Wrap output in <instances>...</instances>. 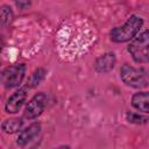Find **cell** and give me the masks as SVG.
Returning a JSON list of instances; mask_svg holds the SVG:
<instances>
[{
	"instance_id": "obj_6",
	"label": "cell",
	"mask_w": 149,
	"mask_h": 149,
	"mask_svg": "<svg viewBox=\"0 0 149 149\" xmlns=\"http://www.w3.org/2000/svg\"><path fill=\"white\" fill-rule=\"evenodd\" d=\"M45 102H47V95L42 92L35 94L29 102L26 105L24 112H23V119L27 120H34L37 116H40L42 114V112L44 111L45 107Z\"/></svg>"
},
{
	"instance_id": "obj_11",
	"label": "cell",
	"mask_w": 149,
	"mask_h": 149,
	"mask_svg": "<svg viewBox=\"0 0 149 149\" xmlns=\"http://www.w3.org/2000/svg\"><path fill=\"white\" fill-rule=\"evenodd\" d=\"M22 125H23V121L21 118H10V119H6L1 123V129L6 134H14L21 130Z\"/></svg>"
},
{
	"instance_id": "obj_4",
	"label": "cell",
	"mask_w": 149,
	"mask_h": 149,
	"mask_svg": "<svg viewBox=\"0 0 149 149\" xmlns=\"http://www.w3.org/2000/svg\"><path fill=\"white\" fill-rule=\"evenodd\" d=\"M120 78L127 86H130L133 88H143L148 85L146 72L127 63L123 64L120 69Z\"/></svg>"
},
{
	"instance_id": "obj_8",
	"label": "cell",
	"mask_w": 149,
	"mask_h": 149,
	"mask_svg": "<svg viewBox=\"0 0 149 149\" xmlns=\"http://www.w3.org/2000/svg\"><path fill=\"white\" fill-rule=\"evenodd\" d=\"M116 57L114 52H105L104 55L99 56L94 62V69L99 73H107L112 71L115 66Z\"/></svg>"
},
{
	"instance_id": "obj_15",
	"label": "cell",
	"mask_w": 149,
	"mask_h": 149,
	"mask_svg": "<svg viewBox=\"0 0 149 149\" xmlns=\"http://www.w3.org/2000/svg\"><path fill=\"white\" fill-rule=\"evenodd\" d=\"M14 2L20 9H26L30 6V0H14Z\"/></svg>"
},
{
	"instance_id": "obj_7",
	"label": "cell",
	"mask_w": 149,
	"mask_h": 149,
	"mask_svg": "<svg viewBox=\"0 0 149 149\" xmlns=\"http://www.w3.org/2000/svg\"><path fill=\"white\" fill-rule=\"evenodd\" d=\"M27 93H28V86L21 87L17 91H15L8 98V100L5 105V111L9 114L17 113L21 109V107L23 106V104L27 99Z\"/></svg>"
},
{
	"instance_id": "obj_12",
	"label": "cell",
	"mask_w": 149,
	"mask_h": 149,
	"mask_svg": "<svg viewBox=\"0 0 149 149\" xmlns=\"http://www.w3.org/2000/svg\"><path fill=\"white\" fill-rule=\"evenodd\" d=\"M45 74H47V71H45L43 68L36 69V70L33 72L31 77H30L29 86H30V87H36V86H38V85L42 83V80L45 78Z\"/></svg>"
},
{
	"instance_id": "obj_14",
	"label": "cell",
	"mask_w": 149,
	"mask_h": 149,
	"mask_svg": "<svg viewBox=\"0 0 149 149\" xmlns=\"http://www.w3.org/2000/svg\"><path fill=\"white\" fill-rule=\"evenodd\" d=\"M127 120L130 122V123H135V125H143L146 123L147 121H149L148 118L143 116V115H140L137 113H127L126 115Z\"/></svg>"
},
{
	"instance_id": "obj_9",
	"label": "cell",
	"mask_w": 149,
	"mask_h": 149,
	"mask_svg": "<svg viewBox=\"0 0 149 149\" xmlns=\"http://www.w3.org/2000/svg\"><path fill=\"white\" fill-rule=\"evenodd\" d=\"M41 132V125L37 122H34L31 125H29L27 128H24L23 130L20 132L17 139H16V143L20 147H24L26 144H28L29 142H31Z\"/></svg>"
},
{
	"instance_id": "obj_3",
	"label": "cell",
	"mask_w": 149,
	"mask_h": 149,
	"mask_svg": "<svg viewBox=\"0 0 149 149\" xmlns=\"http://www.w3.org/2000/svg\"><path fill=\"white\" fill-rule=\"evenodd\" d=\"M128 52L136 63H149V30L142 31L130 41Z\"/></svg>"
},
{
	"instance_id": "obj_2",
	"label": "cell",
	"mask_w": 149,
	"mask_h": 149,
	"mask_svg": "<svg viewBox=\"0 0 149 149\" xmlns=\"http://www.w3.org/2000/svg\"><path fill=\"white\" fill-rule=\"evenodd\" d=\"M142 26H143L142 17L137 15H132L122 26L113 28L109 31V37L115 43H123L132 41L137 35Z\"/></svg>"
},
{
	"instance_id": "obj_1",
	"label": "cell",
	"mask_w": 149,
	"mask_h": 149,
	"mask_svg": "<svg viewBox=\"0 0 149 149\" xmlns=\"http://www.w3.org/2000/svg\"><path fill=\"white\" fill-rule=\"evenodd\" d=\"M95 38L94 28L86 20L64 23L57 34V45L64 57H77L85 52Z\"/></svg>"
},
{
	"instance_id": "obj_13",
	"label": "cell",
	"mask_w": 149,
	"mask_h": 149,
	"mask_svg": "<svg viewBox=\"0 0 149 149\" xmlns=\"http://www.w3.org/2000/svg\"><path fill=\"white\" fill-rule=\"evenodd\" d=\"M13 16H14V14H13L12 8L7 5H3L1 7V26H2V28H5L6 26H8L12 22Z\"/></svg>"
},
{
	"instance_id": "obj_5",
	"label": "cell",
	"mask_w": 149,
	"mask_h": 149,
	"mask_svg": "<svg viewBox=\"0 0 149 149\" xmlns=\"http://www.w3.org/2000/svg\"><path fill=\"white\" fill-rule=\"evenodd\" d=\"M26 74V65L16 64L6 68L1 73V83L5 88L10 90L20 86Z\"/></svg>"
},
{
	"instance_id": "obj_16",
	"label": "cell",
	"mask_w": 149,
	"mask_h": 149,
	"mask_svg": "<svg viewBox=\"0 0 149 149\" xmlns=\"http://www.w3.org/2000/svg\"><path fill=\"white\" fill-rule=\"evenodd\" d=\"M146 76H148V77H149V70L147 71V74H146Z\"/></svg>"
},
{
	"instance_id": "obj_10",
	"label": "cell",
	"mask_w": 149,
	"mask_h": 149,
	"mask_svg": "<svg viewBox=\"0 0 149 149\" xmlns=\"http://www.w3.org/2000/svg\"><path fill=\"white\" fill-rule=\"evenodd\" d=\"M132 106L143 113H149V92H137L132 97Z\"/></svg>"
}]
</instances>
